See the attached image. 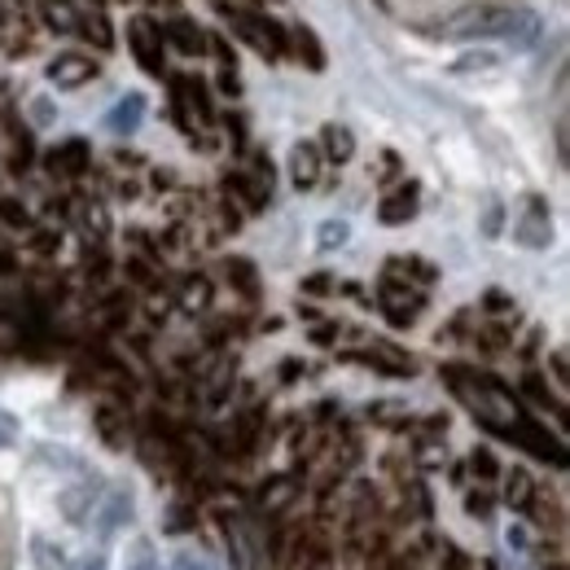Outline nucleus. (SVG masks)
<instances>
[{
    "label": "nucleus",
    "mask_w": 570,
    "mask_h": 570,
    "mask_svg": "<svg viewBox=\"0 0 570 570\" xmlns=\"http://www.w3.org/2000/svg\"><path fill=\"white\" fill-rule=\"evenodd\" d=\"M434 36L448 40H479V36H504L513 45H527L535 36V18L531 13H509V9H470L448 27H434Z\"/></svg>",
    "instance_id": "f257e3e1"
},
{
    "label": "nucleus",
    "mask_w": 570,
    "mask_h": 570,
    "mask_svg": "<svg viewBox=\"0 0 570 570\" xmlns=\"http://www.w3.org/2000/svg\"><path fill=\"white\" fill-rule=\"evenodd\" d=\"M513 237L522 242V246H531V250H544L549 242H553V219H549V207L540 203V198H531L522 215L513 219Z\"/></svg>",
    "instance_id": "f03ea898"
},
{
    "label": "nucleus",
    "mask_w": 570,
    "mask_h": 570,
    "mask_svg": "<svg viewBox=\"0 0 570 570\" xmlns=\"http://www.w3.org/2000/svg\"><path fill=\"white\" fill-rule=\"evenodd\" d=\"M289 180L298 185V189H312L316 180H321V149L316 145H294V154H289Z\"/></svg>",
    "instance_id": "7ed1b4c3"
},
{
    "label": "nucleus",
    "mask_w": 570,
    "mask_h": 570,
    "mask_svg": "<svg viewBox=\"0 0 570 570\" xmlns=\"http://www.w3.org/2000/svg\"><path fill=\"white\" fill-rule=\"evenodd\" d=\"M97 67H92V58H83V53H62L53 67H49V79L58 83V88H75V83H83V79H92Z\"/></svg>",
    "instance_id": "20e7f679"
},
{
    "label": "nucleus",
    "mask_w": 570,
    "mask_h": 570,
    "mask_svg": "<svg viewBox=\"0 0 570 570\" xmlns=\"http://www.w3.org/2000/svg\"><path fill=\"white\" fill-rule=\"evenodd\" d=\"M513 439H518L522 448H531L535 456H544V461H558V465L567 461V456H562V443H553V439H549V434H544V430H540V426H527V422H513Z\"/></svg>",
    "instance_id": "39448f33"
},
{
    "label": "nucleus",
    "mask_w": 570,
    "mask_h": 570,
    "mask_svg": "<svg viewBox=\"0 0 570 570\" xmlns=\"http://www.w3.org/2000/svg\"><path fill=\"white\" fill-rule=\"evenodd\" d=\"M141 115H145V97L141 92H132V97H124V101L106 115V124H110V132L128 137V132H137V128H141Z\"/></svg>",
    "instance_id": "423d86ee"
},
{
    "label": "nucleus",
    "mask_w": 570,
    "mask_h": 570,
    "mask_svg": "<svg viewBox=\"0 0 570 570\" xmlns=\"http://www.w3.org/2000/svg\"><path fill=\"white\" fill-rule=\"evenodd\" d=\"M413 215H417V185H404L400 194H391V198L382 203L377 219H382V224H404V219H413Z\"/></svg>",
    "instance_id": "0eeeda50"
},
{
    "label": "nucleus",
    "mask_w": 570,
    "mask_h": 570,
    "mask_svg": "<svg viewBox=\"0 0 570 570\" xmlns=\"http://www.w3.org/2000/svg\"><path fill=\"white\" fill-rule=\"evenodd\" d=\"M504 504L509 509H531L535 504V483L527 470H509L504 474Z\"/></svg>",
    "instance_id": "6e6552de"
},
{
    "label": "nucleus",
    "mask_w": 570,
    "mask_h": 570,
    "mask_svg": "<svg viewBox=\"0 0 570 570\" xmlns=\"http://www.w3.org/2000/svg\"><path fill=\"white\" fill-rule=\"evenodd\" d=\"M294 497H298V483H294V479H273V483H264V492H259V509H264V513H282V509L294 504Z\"/></svg>",
    "instance_id": "1a4fd4ad"
},
{
    "label": "nucleus",
    "mask_w": 570,
    "mask_h": 570,
    "mask_svg": "<svg viewBox=\"0 0 570 570\" xmlns=\"http://www.w3.org/2000/svg\"><path fill=\"white\" fill-rule=\"evenodd\" d=\"M163 36H167L180 53H203V31H198L194 22H185V18H171V22L163 27Z\"/></svg>",
    "instance_id": "9d476101"
},
{
    "label": "nucleus",
    "mask_w": 570,
    "mask_h": 570,
    "mask_svg": "<svg viewBox=\"0 0 570 570\" xmlns=\"http://www.w3.org/2000/svg\"><path fill=\"white\" fill-rule=\"evenodd\" d=\"M128 518H132V497H128V492H115L110 504L97 513V531H101V535H110V531H115V527H124Z\"/></svg>",
    "instance_id": "9b49d317"
},
{
    "label": "nucleus",
    "mask_w": 570,
    "mask_h": 570,
    "mask_svg": "<svg viewBox=\"0 0 570 570\" xmlns=\"http://www.w3.org/2000/svg\"><path fill=\"white\" fill-rule=\"evenodd\" d=\"M352 242V224L347 219H325L321 228H316V246L321 250H343Z\"/></svg>",
    "instance_id": "f8f14e48"
},
{
    "label": "nucleus",
    "mask_w": 570,
    "mask_h": 570,
    "mask_svg": "<svg viewBox=\"0 0 570 570\" xmlns=\"http://www.w3.org/2000/svg\"><path fill=\"white\" fill-rule=\"evenodd\" d=\"M132 45H137V53H141V62L149 71H163V62H158V45H154V31H149V22H132Z\"/></svg>",
    "instance_id": "ddd939ff"
},
{
    "label": "nucleus",
    "mask_w": 570,
    "mask_h": 570,
    "mask_svg": "<svg viewBox=\"0 0 570 570\" xmlns=\"http://www.w3.org/2000/svg\"><path fill=\"white\" fill-rule=\"evenodd\" d=\"M92 500H97V488H75V492H62V513L71 518V522H83L88 518V509H92Z\"/></svg>",
    "instance_id": "4468645a"
},
{
    "label": "nucleus",
    "mask_w": 570,
    "mask_h": 570,
    "mask_svg": "<svg viewBox=\"0 0 570 570\" xmlns=\"http://www.w3.org/2000/svg\"><path fill=\"white\" fill-rule=\"evenodd\" d=\"M325 149H330V158H334V163H347V158L356 154V137H352L347 128L330 124V128H325Z\"/></svg>",
    "instance_id": "2eb2a0df"
},
{
    "label": "nucleus",
    "mask_w": 570,
    "mask_h": 570,
    "mask_svg": "<svg viewBox=\"0 0 570 570\" xmlns=\"http://www.w3.org/2000/svg\"><path fill=\"white\" fill-rule=\"evenodd\" d=\"M207 303H212V282L207 277H189L185 289H180V307L185 312H203Z\"/></svg>",
    "instance_id": "dca6fc26"
},
{
    "label": "nucleus",
    "mask_w": 570,
    "mask_h": 570,
    "mask_svg": "<svg viewBox=\"0 0 570 570\" xmlns=\"http://www.w3.org/2000/svg\"><path fill=\"white\" fill-rule=\"evenodd\" d=\"M88 167V149H83V141H71L62 154H53V171H67V176H79Z\"/></svg>",
    "instance_id": "f3484780"
},
{
    "label": "nucleus",
    "mask_w": 570,
    "mask_h": 570,
    "mask_svg": "<svg viewBox=\"0 0 570 570\" xmlns=\"http://www.w3.org/2000/svg\"><path fill=\"white\" fill-rule=\"evenodd\" d=\"M470 470L483 479V483H492V479H500V465H497V456L488 452V448H479L474 456H470Z\"/></svg>",
    "instance_id": "a211bd4d"
},
{
    "label": "nucleus",
    "mask_w": 570,
    "mask_h": 570,
    "mask_svg": "<svg viewBox=\"0 0 570 570\" xmlns=\"http://www.w3.org/2000/svg\"><path fill=\"white\" fill-rule=\"evenodd\" d=\"M97 426H101V434H106V443H110V448H124V430H119V417H115L110 409H101V413H97Z\"/></svg>",
    "instance_id": "6ab92c4d"
},
{
    "label": "nucleus",
    "mask_w": 570,
    "mask_h": 570,
    "mask_svg": "<svg viewBox=\"0 0 570 570\" xmlns=\"http://www.w3.org/2000/svg\"><path fill=\"white\" fill-rule=\"evenodd\" d=\"M228 277L242 285L246 294H255V289H259V285H255V268H250L246 259H233V264H228Z\"/></svg>",
    "instance_id": "aec40b11"
},
{
    "label": "nucleus",
    "mask_w": 570,
    "mask_h": 570,
    "mask_svg": "<svg viewBox=\"0 0 570 570\" xmlns=\"http://www.w3.org/2000/svg\"><path fill=\"white\" fill-rule=\"evenodd\" d=\"M31 549L40 553V558H36V567H40V570H58V567H62V549L53 553V544H49V540H36Z\"/></svg>",
    "instance_id": "412c9836"
},
{
    "label": "nucleus",
    "mask_w": 570,
    "mask_h": 570,
    "mask_svg": "<svg viewBox=\"0 0 570 570\" xmlns=\"http://www.w3.org/2000/svg\"><path fill=\"white\" fill-rule=\"evenodd\" d=\"M18 434H22L18 417H13L9 409H0V448H13V443H18Z\"/></svg>",
    "instance_id": "4be33fe9"
},
{
    "label": "nucleus",
    "mask_w": 570,
    "mask_h": 570,
    "mask_svg": "<svg viewBox=\"0 0 570 570\" xmlns=\"http://www.w3.org/2000/svg\"><path fill=\"white\" fill-rule=\"evenodd\" d=\"M171 570H215L212 558H203V553H176L171 558Z\"/></svg>",
    "instance_id": "5701e85b"
},
{
    "label": "nucleus",
    "mask_w": 570,
    "mask_h": 570,
    "mask_svg": "<svg viewBox=\"0 0 570 570\" xmlns=\"http://www.w3.org/2000/svg\"><path fill=\"white\" fill-rule=\"evenodd\" d=\"M45 13H49V22H53V27L71 31V9H67L62 0H45Z\"/></svg>",
    "instance_id": "b1692460"
},
{
    "label": "nucleus",
    "mask_w": 570,
    "mask_h": 570,
    "mask_svg": "<svg viewBox=\"0 0 570 570\" xmlns=\"http://www.w3.org/2000/svg\"><path fill=\"white\" fill-rule=\"evenodd\" d=\"M189 527H194V513H189L185 504L167 513V535H180V531H189Z\"/></svg>",
    "instance_id": "393cba45"
},
{
    "label": "nucleus",
    "mask_w": 570,
    "mask_h": 570,
    "mask_svg": "<svg viewBox=\"0 0 570 570\" xmlns=\"http://www.w3.org/2000/svg\"><path fill=\"white\" fill-rule=\"evenodd\" d=\"M465 513L488 518V513H492V497H488V492H470V497H465Z\"/></svg>",
    "instance_id": "a878e982"
},
{
    "label": "nucleus",
    "mask_w": 570,
    "mask_h": 570,
    "mask_svg": "<svg viewBox=\"0 0 570 570\" xmlns=\"http://www.w3.org/2000/svg\"><path fill=\"white\" fill-rule=\"evenodd\" d=\"M474 67L488 71V67H500V58L497 53H479V58H461V62H456V71H474Z\"/></svg>",
    "instance_id": "bb28decb"
},
{
    "label": "nucleus",
    "mask_w": 570,
    "mask_h": 570,
    "mask_svg": "<svg viewBox=\"0 0 570 570\" xmlns=\"http://www.w3.org/2000/svg\"><path fill=\"white\" fill-rule=\"evenodd\" d=\"M298 49H307V67H321V62H325L321 49H316V40H312L307 31H298Z\"/></svg>",
    "instance_id": "cd10ccee"
},
{
    "label": "nucleus",
    "mask_w": 570,
    "mask_h": 570,
    "mask_svg": "<svg viewBox=\"0 0 570 570\" xmlns=\"http://www.w3.org/2000/svg\"><path fill=\"white\" fill-rule=\"evenodd\" d=\"M483 233H488V237H497V233H500V207H497V203H492V207H488V215H483Z\"/></svg>",
    "instance_id": "c85d7f7f"
},
{
    "label": "nucleus",
    "mask_w": 570,
    "mask_h": 570,
    "mask_svg": "<svg viewBox=\"0 0 570 570\" xmlns=\"http://www.w3.org/2000/svg\"><path fill=\"white\" fill-rule=\"evenodd\" d=\"M0 215H4L9 224H27V212H22L18 203H0Z\"/></svg>",
    "instance_id": "c756f323"
},
{
    "label": "nucleus",
    "mask_w": 570,
    "mask_h": 570,
    "mask_svg": "<svg viewBox=\"0 0 570 570\" xmlns=\"http://www.w3.org/2000/svg\"><path fill=\"white\" fill-rule=\"evenodd\" d=\"M75 570H106V558H101V553H88V558L75 562Z\"/></svg>",
    "instance_id": "7c9ffc66"
},
{
    "label": "nucleus",
    "mask_w": 570,
    "mask_h": 570,
    "mask_svg": "<svg viewBox=\"0 0 570 570\" xmlns=\"http://www.w3.org/2000/svg\"><path fill=\"white\" fill-rule=\"evenodd\" d=\"M553 373H558V386H567V352H553Z\"/></svg>",
    "instance_id": "2f4dec72"
},
{
    "label": "nucleus",
    "mask_w": 570,
    "mask_h": 570,
    "mask_svg": "<svg viewBox=\"0 0 570 570\" xmlns=\"http://www.w3.org/2000/svg\"><path fill=\"white\" fill-rule=\"evenodd\" d=\"M483 303H488L492 312H504V307H509V294H500V289H492V294H488Z\"/></svg>",
    "instance_id": "473e14b6"
},
{
    "label": "nucleus",
    "mask_w": 570,
    "mask_h": 570,
    "mask_svg": "<svg viewBox=\"0 0 570 570\" xmlns=\"http://www.w3.org/2000/svg\"><path fill=\"white\" fill-rule=\"evenodd\" d=\"M132 570H158V562L149 558V544H141V558H137V567Z\"/></svg>",
    "instance_id": "72a5a7b5"
},
{
    "label": "nucleus",
    "mask_w": 570,
    "mask_h": 570,
    "mask_svg": "<svg viewBox=\"0 0 570 570\" xmlns=\"http://www.w3.org/2000/svg\"><path fill=\"white\" fill-rule=\"evenodd\" d=\"M128 273H132V282H149V268H145V264H137V259H132V264H128Z\"/></svg>",
    "instance_id": "f704fd0d"
},
{
    "label": "nucleus",
    "mask_w": 570,
    "mask_h": 570,
    "mask_svg": "<svg viewBox=\"0 0 570 570\" xmlns=\"http://www.w3.org/2000/svg\"><path fill=\"white\" fill-rule=\"evenodd\" d=\"M509 544L522 549V544H527V531H522V527H509Z\"/></svg>",
    "instance_id": "c9c22d12"
},
{
    "label": "nucleus",
    "mask_w": 570,
    "mask_h": 570,
    "mask_svg": "<svg viewBox=\"0 0 570 570\" xmlns=\"http://www.w3.org/2000/svg\"><path fill=\"white\" fill-rule=\"evenodd\" d=\"M307 289H312V294H325V289H330V277H325V273H321V277H312Z\"/></svg>",
    "instance_id": "e433bc0d"
}]
</instances>
